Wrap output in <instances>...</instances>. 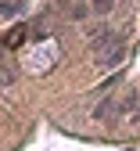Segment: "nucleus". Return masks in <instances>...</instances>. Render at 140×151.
Segmentation results:
<instances>
[{"label":"nucleus","instance_id":"obj_1","mask_svg":"<svg viewBox=\"0 0 140 151\" xmlns=\"http://www.w3.org/2000/svg\"><path fill=\"white\" fill-rule=\"evenodd\" d=\"M25 36H29V29H25V25H14V29H11V32L4 36V47H7V50L22 47V43H25Z\"/></svg>","mask_w":140,"mask_h":151},{"label":"nucleus","instance_id":"obj_2","mask_svg":"<svg viewBox=\"0 0 140 151\" xmlns=\"http://www.w3.org/2000/svg\"><path fill=\"white\" fill-rule=\"evenodd\" d=\"M111 4H115V0H93V11H97V14H108Z\"/></svg>","mask_w":140,"mask_h":151}]
</instances>
